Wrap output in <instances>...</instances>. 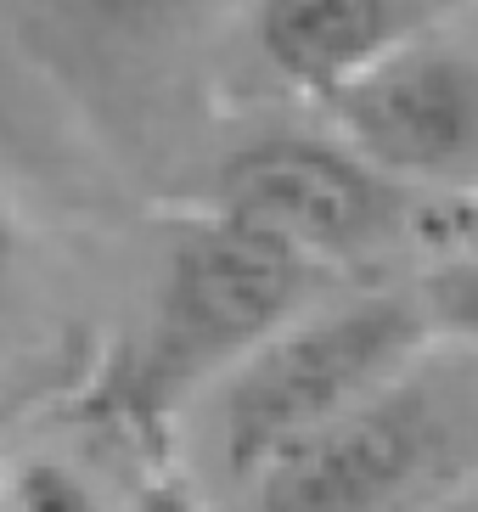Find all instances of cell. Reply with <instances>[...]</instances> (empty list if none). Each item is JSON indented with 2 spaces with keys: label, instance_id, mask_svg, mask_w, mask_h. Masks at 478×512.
<instances>
[{
  "label": "cell",
  "instance_id": "1",
  "mask_svg": "<svg viewBox=\"0 0 478 512\" xmlns=\"http://www.w3.org/2000/svg\"><path fill=\"white\" fill-rule=\"evenodd\" d=\"M321 265L209 209L169 237L147 321L113 377V406L135 428H164L186 400L220 389L248 355L310 310Z\"/></svg>",
  "mask_w": 478,
  "mask_h": 512
},
{
  "label": "cell",
  "instance_id": "2",
  "mask_svg": "<svg viewBox=\"0 0 478 512\" xmlns=\"http://www.w3.org/2000/svg\"><path fill=\"white\" fill-rule=\"evenodd\" d=\"M422 349V316L405 299H349L327 310H304L259 355L220 383L214 439L220 462L237 484H248L265 462L355 411L394 377L411 372Z\"/></svg>",
  "mask_w": 478,
  "mask_h": 512
},
{
  "label": "cell",
  "instance_id": "3",
  "mask_svg": "<svg viewBox=\"0 0 478 512\" xmlns=\"http://www.w3.org/2000/svg\"><path fill=\"white\" fill-rule=\"evenodd\" d=\"M445 451V417L428 383L405 372L355 411L287 445L242 484L248 512H394L422 490Z\"/></svg>",
  "mask_w": 478,
  "mask_h": 512
},
{
  "label": "cell",
  "instance_id": "4",
  "mask_svg": "<svg viewBox=\"0 0 478 512\" xmlns=\"http://www.w3.org/2000/svg\"><path fill=\"white\" fill-rule=\"evenodd\" d=\"M209 209L276 237L310 265H338L389 237L394 192L360 152L310 136H265L231 152Z\"/></svg>",
  "mask_w": 478,
  "mask_h": 512
},
{
  "label": "cell",
  "instance_id": "5",
  "mask_svg": "<svg viewBox=\"0 0 478 512\" xmlns=\"http://www.w3.org/2000/svg\"><path fill=\"white\" fill-rule=\"evenodd\" d=\"M344 147L383 181H462L478 169V68L400 46L332 96Z\"/></svg>",
  "mask_w": 478,
  "mask_h": 512
},
{
  "label": "cell",
  "instance_id": "6",
  "mask_svg": "<svg viewBox=\"0 0 478 512\" xmlns=\"http://www.w3.org/2000/svg\"><path fill=\"white\" fill-rule=\"evenodd\" d=\"M254 34L287 85L332 102L400 51V12L394 0H259Z\"/></svg>",
  "mask_w": 478,
  "mask_h": 512
},
{
  "label": "cell",
  "instance_id": "7",
  "mask_svg": "<svg viewBox=\"0 0 478 512\" xmlns=\"http://www.w3.org/2000/svg\"><path fill=\"white\" fill-rule=\"evenodd\" d=\"M12 512H113V507L68 462L34 456V462L17 467V479H12Z\"/></svg>",
  "mask_w": 478,
  "mask_h": 512
},
{
  "label": "cell",
  "instance_id": "8",
  "mask_svg": "<svg viewBox=\"0 0 478 512\" xmlns=\"http://www.w3.org/2000/svg\"><path fill=\"white\" fill-rule=\"evenodd\" d=\"M119 512H209V507H203V496H197V490L180 479V473L158 467V473H147V479L135 484L130 496H124Z\"/></svg>",
  "mask_w": 478,
  "mask_h": 512
},
{
  "label": "cell",
  "instance_id": "9",
  "mask_svg": "<svg viewBox=\"0 0 478 512\" xmlns=\"http://www.w3.org/2000/svg\"><path fill=\"white\" fill-rule=\"evenodd\" d=\"M68 6L102 29H152V23L180 12V0H68Z\"/></svg>",
  "mask_w": 478,
  "mask_h": 512
},
{
  "label": "cell",
  "instance_id": "10",
  "mask_svg": "<svg viewBox=\"0 0 478 512\" xmlns=\"http://www.w3.org/2000/svg\"><path fill=\"white\" fill-rule=\"evenodd\" d=\"M12 282H17V248H12V220L0 209V355L12 338Z\"/></svg>",
  "mask_w": 478,
  "mask_h": 512
},
{
  "label": "cell",
  "instance_id": "11",
  "mask_svg": "<svg viewBox=\"0 0 478 512\" xmlns=\"http://www.w3.org/2000/svg\"><path fill=\"white\" fill-rule=\"evenodd\" d=\"M428 512H478V479L473 484H456L439 507H428Z\"/></svg>",
  "mask_w": 478,
  "mask_h": 512
}]
</instances>
